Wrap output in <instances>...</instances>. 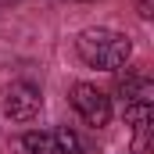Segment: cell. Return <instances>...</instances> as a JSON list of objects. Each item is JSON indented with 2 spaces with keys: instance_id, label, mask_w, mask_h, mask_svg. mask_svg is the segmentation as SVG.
<instances>
[{
  "instance_id": "cell-1",
  "label": "cell",
  "mask_w": 154,
  "mask_h": 154,
  "mask_svg": "<svg viewBox=\"0 0 154 154\" xmlns=\"http://www.w3.org/2000/svg\"><path fill=\"white\" fill-rule=\"evenodd\" d=\"M75 50L82 57V65L100 68V72H118L133 57L129 36H122L115 29H82L79 39H75Z\"/></svg>"
},
{
  "instance_id": "cell-2",
  "label": "cell",
  "mask_w": 154,
  "mask_h": 154,
  "mask_svg": "<svg viewBox=\"0 0 154 154\" xmlns=\"http://www.w3.org/2000/svg\"><path fill=\"white\" fill-rule=\"evenodd\" d=\"M115 93L122 100V115L129 125H140V122H151L154 118V82L147 72L140 68H125V75H118Z\"/></svg>"
},
{
  "instance_id": "cell-3",
  "label": "cell",
  "mask_w": 154,
  "mask_h": 154,
  "mask_svg": "<svg viewBox=\"0 0 154 154\" xmlns=\"http://www.w3.org/2000/svg\"><path fill=\"white\" fill-rule=\"evenodd\" d=\"M0 111L11 122H32L43 111V93L32 82H11L0 90Z\"/></svg>"
},
{
  "instance_id": "cell-4",
  "label": "cell",
  "mask_w": 154,
  "mask_h": 154,
  "mask_svg": "<svg viewBox=\"0 0 154 154\" xmlns=\"http://www.w3.org/2000/svg\"><path fill=\"white\" fill-rule=\"evenodd\" d=\"M72 108H75L86 125L104 129L111 122V97L104 90H97L93 82H75L72 86Z\"/></svg>"
},
{
  "instance_id": "cell-5",
  "label": "cell",
  "mask_w": 154,
  "mask_h": 154,
  "mask_svg": "<svg viewBox=\"0 0 154 154\" xmlns=\"http://www.w3.org/2000/svg\"><path fill=\"white\" fill-rule=\"evenodd\" d=\"M22 151H25V154H57L54 133H39V129L25 133V136H22Z\"/></svg>"
},
{
  "instance_id": "cell-6",
  "label": "cell",
  "mask_w": 154,
  "mask_h": 154,
  "mask_svg": "<svg viewBox=\"0 0 154 154\" xmlns=\"http://www.w3.org/2000/svg\"><path fill=\"white\" fill-rule=\"evenodd\" d=\"M129 154H154V118H151V122L133 125V143H129Z\"/></svg>"
},
{
  "instance_id": "cell-7",
  "label": "cell",
  "mask_w": 154,
  "mask_h": 154,
  "mask_svg": "<svg viewBox=\"0 0 154 154\" xmlns=\"http://www.w3.org/2000/svg\"><path fill=\"white\" fill-rule=\"evenodd\" d=\"M54 143H57V154H86L82 140H79V136L68 129V125H61V129L54 133Z\"/></svg>"
}]
</instances>
